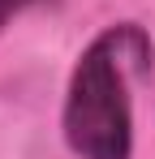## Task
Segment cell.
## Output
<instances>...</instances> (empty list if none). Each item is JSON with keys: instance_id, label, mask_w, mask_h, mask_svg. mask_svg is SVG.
Returning <instances> with one entry per match:
<instances>
[{"instance_id": "obj_1", "label": "cell", "mask_w": 155, "mask_h": 159, "mask_svg": "<svg viewBox=\"0 0 155 159\" xmlns=\"http://www.w3.org/2000/svg\"><path fill=\"white\" fill-rule=\"evenodd\" d=\"M125 30H108L95 39L73 69L65 99V138L78 159H129L134 116H129L125 73H121Z\"/></svg>"}, {"instance_id": "obj_2", "label": "cell", "mask_w": 155, "mask_h": 159, "mask_svg": "<svg viewBox=\"0 0 155 159\" xmlns=\"http://www.w3.org/2000/svg\"><path fill=\"white\" fill-rule=\"evenodd\" d=\"M30 4H39V0H0V26H4L9 17H17L22 9H30Z\"/></svg>"}]
</instances>
